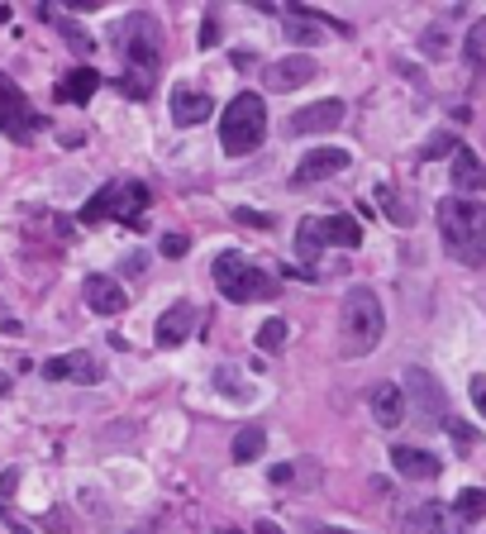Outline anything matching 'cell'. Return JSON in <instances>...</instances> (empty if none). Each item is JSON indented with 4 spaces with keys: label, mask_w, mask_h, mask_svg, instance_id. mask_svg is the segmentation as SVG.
<instances>
[{
    "label": "cell",
    "mask_w": 486,
    "mask_h": 534,
    "mask_svg": "<svg viewBox=\"0 0 486 534\" xmlns=\"http://www.w3.org/2000/svg\"><path fill=\"white\" fill-rule=\"evenodd\" d=\"M419 53L425 58H449V34H443L439 25H429L425 38H419Z\"/></svg>",
    "instance_id": "4316f807"
},
{
    "label": "cell",
    "mask_w": 486,
    "mask_h": 534,
    "mask_svg": "<svg viewBox=\"0 0 486 534\" xmlns=\"http://www.w3.org/2000/svg\"><path fill=\"white\" fill-rule=\"evenodd\" d=\"M406 387H410V401H415V411H419V420L425 424H449V392L439 387V377L434 372H425V368H410L406 372Z\"/></svg>",
    "instance_id": "ba28073f"
},
{
    "label": "cell",
    "mask_w": 486,
    "mask_h": 534,
    "mask_svg": "<svg viewBox=\"0 0 486 534\" xmlns=\"http://www.w3.org/2000/svg\"><path fill=\"white\" fill-rule=\"evenodd\" d=\"M391 463H396V473L410 477V482H434V477L443 473V463H439L434 454H425V448H410V444L391 448Z\"/></svg>",
    "instance_id": "2e32d148"
},
{
    "label": "cell",
    "mask_w": 486,
    "mask_h": 534,
    "mask_svg": "<svg viewBox=\"0 0 486 534\" xmlns=\"http://www.w3.org/2000/svg\"><path fill=\"white\" fill-rule=\"evenodd\" d=\"M348 162H353V153H348V148H310V153L301 158V167H295V173H291V182H295V186L325 182V177H334V173H344Z\"/></svg>",
    "instance_id": "7c38bea8"
},
{
    "label": "cell",
    "mask_w": 486,
    "mask_h": 534,
    "mask_svg": "<svg viewBox=\"0 0 486 534\" xmlns=\"http://www.w3.org/2000/svg\"><path fill=\"white\" fill-rule=\"evenodd\" d=\"M96 91H100V77H96L91 68H77V72H67V77L57 81V100H77V105H87Z\"/></svg>",
    "instance_id": "ffe728a7"
},
{
    "label": "cell",
    "mask_w": 486,
    "mask_h": 534,
    "mask_svg": "<svg viewBox=\"0 0 486 534\" xmlns=\"http://www.w3.org/2000/svg\"><path fill=\"white\" fill-rule=\"evenodd\" d=\"M210 115H215V100H210L205 91H191V87L172 91V120L181 124V130H196V124H205Z\"/></svg>",
    "instance_id": "ac0fdd59"
},
{
    "label": "cell",
    "mask_w": 486,
    "mask_h": 534,
    "mask_svg": "<svg viewBox=\"0 0 486 534\" xmlns=\"http://www.w3.org/2000/svg\"><path fill=\"white\" fill-rule=\"evenodd\" d=\"M34 124H38V115H34L29 96L19 91L5 72H0V134L25 143V139H34Z\"/></svg>",
    "instance_id": "52a82bcc"
},
{
    "label": "cell",
    "mask_w": 486,
    "mask_h": 534,
    "mask_svg": "<svg viewBox=\"0 0 486 534\" xmlns=\"http://www.w3.org/2000/svg\"><path fill=\"white\" fill-rule=\"evenodd\" d=\"M339 124H344V100H315V105L291 115L286 134L305 139V134H329V130H339Z\"/></svg>",
    "instance_id": "30bf717a"
},
{
    "label": "cell",
    "mask_w": 486,
    "mask_h": 534,
    "mask_svg": "<svg viewBox=\"0 0 486 534\" xmlns=\"http://www.w3.org/2000/svg\"><path fill=\"white\" fill-rule=\"evenodd\" d=\"M5 19H10V5H0V25H5Z\"/></svg>",
    "instance_id": "b9f144b4"
},
{
    "label": "cell",
    "mask_w": 486,
    "mask_h": 534,
    "mask_svg": "<svg viewBox=\"0 0 486 534\" xmlns=\"http://www.w3.org/2000/svg\"><path fill=\"white\" fill-rule=\"evenodd\" d=\"M253 534H282V525L277 520H258V525H253Z\"/></svg>",
    "instance_id": "8d00e7d4"
},
{
    "label": "cell",
    "mask_w": 486,
    "mask_h": 534,
    "mask_svg": "<svg viewBox=\"0 0 486 534\" xmlns=\"http://www.w3.org/2000/svg\"><path fill=\"white\" fill-rule=\"evenodd\" d=\"M367 405H372V415H377L382 430H396V424L406 420V392H400L396 382H377L372 396H367Z\"/></svg>",
    "instance_id": "e0dca14e"
},
{
    "label": "cell",
    "mask_w": 486,
    "mask_h": 534,
    "mask_svg": "<svg viewBox=\"0 0 486 534\" xmlns=\"http://www.w3.org/2000/svg\"><path fill=\"white\" fill-rule=\"evenodd\" d=\"M215 287H220L224 301L248 306V301H267V296H277V277L253 267L243 253H220L215 258Z\"/></svg>",
    "instance_id": "5b68a950"
},
{
    "label": "cell",
    "mask_w": 486,
    "mask_h": 534,
    "mask_svg": "<svg viewBox=\"0 0 486 534\" xmlns=\"http://www.w3.org/2000/svg\"><path fill=\"white\" fill-rule=\"evenodd\" d=\"M468 392H472V405H477L481 420H486V377H472V382H468Z\"/></svg>",
    "instance_id": "836d02e7"
},
{
    "label": "cell",
    "mask_w": 486,
    "mask_h": 534,
    "mask_svg": "<svg viewBox=\"0 0 486 534\" xmlns=\"http://www.w3.org/2000/svg\"><path fill=\"white\" fill-rule=\"evenodd\" d=\"M81 296H87V310H96V315H124L129 310V291L105 272H91L87 282H81Z\"/></svg>",
    "instance_id": "8fae6325"
},
{
    "label": "cell",
    "mask_w": 486,
    "mask_h": 534,
    "mask_svg": "<svg viewBox=\"0 0 486 534\" xmlns=\"http://www.w3.org/2000/svg\"><path fill=\"white\" fill-rule=\"evenodd\" d=\"M406 534H462V520L453 516L449 506H439V501H425V506H415L406 510Z\"/></svg>",
    "instance_id": "4fadbf2b"
},
{
    "label": "cell",
    "mask_w": 486,
    "mask_h": 534,
    "mask_svg": "<svg viewBox=\"0 0 486 534\" xmlns=\"http://www.w3.org/2000/svg\"><path fill=\"white\" fill-rule=\"evenodd\" d=\"M320 77V62H315L310 53H291V58H277V62H267L263 68V81H267V91H295V87H305V81Z\"/></svg>",
    "instance_id": "9c48e42d"
},
{
    "label": "cell",
    "mask_w": 486,
    "mask_h": 534,
    "mask_svg": "<svg viewBox=\"0 0 486 534\" xmlns=\"http://www.w3.org/2000/svg\"><path fill=\"white\" fill-rule=\"evenodd\" d=\"M320 248H325V220H315V215H305L301 225H295V253L305 258V267L320 258Z\"/></svg>",
    "instance_id": "44dd1931"
},
{
    "label": "cell",
    "mask_w": 486,
    "mask_h": 534,
    "mask_svg": "<svg viewBox=\"0 0 486 534\" xmlns=\"http://www.w3.org/2000/svg\"><path fill=\"white\" fill-rule=\"evenodd\" d=\"M315 534H353V529H315Z\"/></svg>",
    "instance_id": "60d3db41"
},
{
    "label": "cell",
    "mask_w": 486,
    "mask_h": 534,
    "mask_svg": "<svg viewBox=\"0 0 486 534\" xmlns=\"http://www.w3.org/2000/svg\"><path fill=\"white\" fill-rule=\"evenodd\" d=\"M453 191L458 196H477V191H486V162L472 153V148H458L453 153Z\"/></svg>",
    "instance_id": "d6986e66"
},
{
    "label": "cell",
    "mask_w": 486,
    "mask_h": 534,
    "mask_svg": "<svg viewBox=\"0 0 486 534\" xmlns=\"http://www.w3.org/2000/svg\"><path fill=\"white\" fill-rule=\"evenodd\" d=\"M282 344H286V319H267V325L258 330V349L263 353H282Z\"/></svg>",
    "instance_id": "484cf974"
},
{
    "label": "cell",
    "mask_w": 486,
    "mask_h": 534,
    "mask_svg": "<svg viewBox=\"0 0 486 534\" xmlns=\"http://www.w3.org/2000/svg\"><path fill=\"white\" fill-rule=\"evenodd\" d=\"M162 258H186L191 253V234H162Z\"/></svg>",
    "instance_id": "f1b7e54d"
},
{
    "label": "cell",
    "mask_w": 486,
    "mask_h": 534,
    "mask_svg": "<svg viewBox=\"0 0 486 534\" xmlns=\"http://www.w3.org/2000/svg\"><path fill=\"white\" fill-rule=\"evenodd\" d=\"M439 153H458V143H453L449 134H434V139L425 143V158H439Z\"/></svg>",
    "instance_id": "1f68e13d"
},
{
    "label": "cell",
    "mask_w": 486,
    "mask_h": 534,
    "mask_svg": "<svg viewBox=\"0 0 486 534\" xmlns=\"http://www.w3.org/2000/svg\"><path fill=\"white\" fill-rule=\"evenodd\" d=\"M15 482H19V473H5V477H0V497H10Z\"/></svg>",
    "instance_id": "74e56055"
},
{
    "label": "cell",
    "mask_w": 486,
    "mask_h": 534,
    "mask_svg": "<svg viewBox=\"0 0 486 534\" xmlns=\"http://www.w3.org/2000/svg\"><path fill=\"white\" fill-rule=\"evenodd\" d=\"M239 225H253V229H272V215H263V210H234Z\"/></svg>",
    "instance_id": "d6a6232c"
},
{
    "label": "cell",
    "mask_w": 486,
    "mask_h": 534,
    "mask_svg": "<svg viewBox=\"0 0 486 534\" xmlns=\"http://www.w3.org/2000/svg\"><path fill=\"white\" fill-rule=\"evenodd\" d=\"M0 396H10V372H0Z\"/></svg>",
    "instance_id": "ab89813d"
},
{
    "label": "cell",
    "mask_w": 486,
    "mask_h": 534,
    "mask_svg": "<svg viewBox=\"0 0 486 534\" xmlns=\"http://www.w3.org/2000/svg\"><path fill=\"white\" fill-rule=\"evenodd\" d=\"M191 330H196V306L191 301H172V306L162 310L153 339H158V349H177V344L191 339Z\"/></svg>",
    "instance_id": "5bb4252c"
},
{
    "label": "cell",
    "mask_w": 486,
    "mask_h": 534,
    "mask_svg": "<svg viewBox=\"0 0 486 534\" xmlns=\"http://www.w3.org/2000/svg\"><path fill=\"white\" fill-rule=\"evenodd\" d=\"M215 38H220V25H215V15H210L205 29H201V48H215Z\"/></svg>",
    "instance_id": "d590c367"
},
{
    "label": "cell",
    "mask_w": 486,
    "mask_h": 534,
    "mask_svg": "<svg viewBox=\"0 0 486 534\" xmlns=\"http://www.w3.org/2000/svg\"><path fill=\"white\" fill-rule=\"evenodd\" d=\"M453 516L458 520H486V491L481 487H462L453 497Z\"/></svg>",
    "instance_id": "cb8c5ba5"
},
{
    "label": "cell",
    "mask_w": 486,
    "mask_h": 534,
    "mask_svg": "<svg viewBox=\"0 0 486 534\" xmlns=\"http://www.w3.org/2000/svg\"><path fill=\"white\" fill-rule=\"evenodd\" d=\"M44 377L48 382H87V387H91V382H100V362L91 358V353H62V358H48L44 362Z\"/></svg>",
    "instance_id": "9a60e30c"
},
{
    "label": "cell",
    "mask_w": 486,
    "mask_h": 534,
    "mask_svg": "<svg viewBox=\"0 0 486 534\" xmlns=\"http://www.w3.org/2000/svg\"><path fill=\"white\" fill-rule=\"evenodd\" d=\"M263 448H267V430L263 424H243L234 435V463H258Z\"/></svg>",
    "instance_id": "603a6c76"
},
{
    "label": "cell",
    "mask_w": 486,
    "mask_h": 534,
    "mask_svg": "<svg viewBox=\"0 0 486 534\" xmlns=\"http://www.w3.org/2000/svg\"><path fill=\"white\" fill-rule=\"evenodd\" d=\"M215 387H220L224 396H229V392H234L239 401H248V392L239 387V377H234V372H229V368H220V372H215Z\"/></svg>",
    "instance_id": "4dcf8cb0"
},
{
    "label": "cell",
    "mask_w": 486,
    "mask_h": 534,
    "mask_svg": "<svg viewBox=\"0 0 486 534\" xmlns=\"http://www.w3.org/2000/svg\"><path fill=\"white\" fill-rule=\"evenodd\" d=\"M148 186L124 177V182H105L96 196L81 205V225H100V220H119V225H134L143 210H148Z\"/></svg>",
    "instance_id": "8992f818"
},
{
    "label": "cell",
    "mask_w": 486,
    "mask_h": 534,
    "mask_svg": "<svg viewBox=\"0 0 486 534\" xmlns=\"http://www.w3.org/2000/svg\"><path fill=\"white\" fill-rule=\"evenodd\" d=\"M439 234L443 248L468 267H486V205L468 196L439 201Z\"/></svg>",
    "instance_id": "6da1fadb"
},
{
    "label": "cell",
    "mask_w": 486,
    "mask_h": 534,
    "mask_svg": "<svg viewBox=\"0 0 486 534\" xmlns=\"http://www.w3.org/2000/svg\"><path fill=\"white\" fill-rule=\"evenodd\" d=\"M377 205H382V210H387V215H391L396 225H410V220H415V210H410L406 201H400V191H391V186H382V191H377Z\"/></svg>",
    "instance_id": "d4e9b609"
},
{
    "label": "cell",
    "mask_w": 486,
    "mask_h": 534,
    "mask_svg": "<svg viewBox=\"0 0 486 534\" xmlns=\"http://www.w3.org/2000/svg\"><path fill=\"white\" fill-rule=\"evenodd\" d=\"M115 38H119L124 62H129V72L119 77V91L139 100V96H148V77L158 72V25H153V15H129Z\"/></svg>",
    "instance_id": "3957f363"
},
{
    "label": "cell",
    "mask_w": 486,
    "mask_h": 534,
    "mask_svg": "<svg viewBox=\"0 0 486 534\" xmlns=\"http://www.w3.org/2000/svg\"><path fill=\"white\" fill-rule=\"evenodd\" d=\"M5 525H10V534H34L25 520H15V516H5Z\"/></svg>",
    "instance_id": "f35d334b"
},
{
    "label": "cell",
    "mask_w": 486,
    "mask_h": 534,
    "mask_svg": "<svg viewBox=\"0 0 486 534\" xmlns=\"http://www.w3.org/2000/svg\"><path fill=\"white\" fill-rule=\"evenodd\" d=\"M382 330H387L382 296H377L372 287H353V291L344 296V315H339L344 358H367L377 344H382Z\"/></svg>",
    "instance_id": "7a4b0ae2"
},
{
    "label": "cell",
    "mask_w": 486,
    "mask_h": 534,
    "mask_svg": "<svg viewBox=\"0 0 486 534\" xmlns=\"http://www.w3.org/2000/svg\"><path fill=\"white\" fill-rule=\"evenodd\" d=\"M57 34H62V38H67V44H72L77 53H91V48H96V38H91L87 29H77V25H72V19H57Z\"/></svg>",
    "instance_id": "83f0119b"
},
{
    "label": "cell",
    "mask_w": 486,
    "mask_h": 534,
    "mask_svg": "<svg viewBox=\"0 0 486 534\" xmlns=\"http://www.w3.org/2000/svg\"><path fill=\"white\" fill-rule=\"evenodd\" d=\"M267 139V105L258 91H243L229 100V110L220 120V148L229 158H248L253 148Z\"/></svg>",
    "instance_id": "277c9868"
},
{
    "label": "cell",
    "mask_w": 486,
    "mask_h": 534,
    "mask_svg": "<svg viewBox=\"0 0 486 534\" xmlns=\"http://www.w3.org/2000/svg\"><path fill=\"white\" fill-rule=\"evenodd\" d=\"M468 58H472V68H481V58H486V19H477L472 34H468Z\"/></svg>",
    "instance_id": "f546056e"
},
{
    "label": "cell",
    "mask_w": 486,
    "mask_h": 534,
    "mask_svg": "<svg viewBox=\"0 0 486 534\" xmlns=\"http://www.w3.org/2000/svg\"><path fill=\"white\" fill-rule=\"evenodd\" d=\"M449 435H453V444H462V448L472 444V430H468V424H462V420H449Z\"/></svg>",
    "instance_id": "e575fe53"
},
{
    "label": "cell",
    "mask_w": 486,
    "mask_h": 534,
    "mask_svg": "<svg viewBox=\"0 0 486 534\" xmlns=\"http://www.w3.org/2000/svg\"><path fill=\"white\" fill-rule=\"evenodd\" d=\"M325 244H334V248H357V244H363V225H357L353 215H329L325 220Z\"/></svg>",
    "instance_id": "7402d4cb"
}]
</instances>
